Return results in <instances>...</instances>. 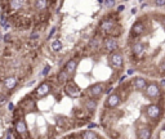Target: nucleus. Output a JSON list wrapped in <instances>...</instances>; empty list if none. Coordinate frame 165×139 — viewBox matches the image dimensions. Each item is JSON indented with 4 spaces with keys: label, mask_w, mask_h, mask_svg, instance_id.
I'll return each instance as SVG.
<instances>
[{
    "label": "nucleus",
    "mask_w": 165,
    "mask_h": 139,
    "mask_svg": "<svg viewBox=\"0 0 165 139\" xmlns=\"http://www.w3.org/2000/svg\"><path fill=\"white\" fill-rule=\"evenodd\" d=\"M144 93H146V95L148 98H156L160 95L161 89H160V86L156 84V82H150V84L146 86V89H144Z\"/></svg>",
    "instance_id": "1"
},
{
    "label": "nucleus",
    "mask_w": 165,
    "mask_h": 139,
    "mask_svg": "<svg viewBox=\"0 0 165 139\" xmlns=\"http://www.w3.org/2000/svg\"><path fill=\"white\" fill-rule=\"evenodd\" d=\"M14 129H15V133L18 135H22V136H26L27 135V125L26 122L23 121V118H18L17 121L14 122Z\"/></svg>",
    "instance_id": "2"
},
{
    "label": "nucleus",
    "mask_w": 165,
    "mask_h": 139,
    "mask_svg": "<svg viewBox=\"0 0 165 139\" xmlns=\"http://www.w3.org/2000/svg\"><path fill=\"white\" fill-rule=\"evenodd\" d=\"M3 84H4V88L7 90H12V89H14L15 85L18 84V79L15 76H8L4 79Z\"/></svg>",
    "instance_id": "3"
},
{
    "label": "nucleus",
    "mask_w": 165,
    "mask_h": 139,
    "mask_svg": "<svg viewBox=\"0 0 165 139\" xmlns=\"http://www.w3.org/2000/svg\"><path fill=\"white\" fill-rule=\"evenodd\" d=\"M49 90H50V85H49L48 82H43V84H40L36 88L35 94L38 95V97H45L49 93Z\"/></svg>",
    "instance_id": "4"
},
{
    "label": "nucleus",
    "mask_w": 165,
    "mask_h": 139,
    "mask_svg": "<svg viewBox=\"0 0 165 139\" xmlns=\"http://www.w3.org/2000/svg\"><path fill=\"white\" fill-rule=\"evenodd\" d=\"M111 63H112V66L116 67V68H121L124 64V58L121 57V54L113 53V54H111Z\"/></svg>",
    "instance_id": "5"
},
{
    "label": "nucleus",
    "mask_w": 165,
    "mask_h": 139,
    "mask_svg": "<svg viewBox=\"0 0 165 139\" xmlns=\"http://www.w3.org/2000/svg\"><path fill=\"white\" fill-rule=\"evenodd\" d=\"M131 84L134 85V88L135 89H138V90H141V89H146V86H147V81H146V79L144 77H134L133 79V81H131Z\"/></svg>",
    "instance_id": "6"
},
{
    "label": "nucleus",
    "mask_w": 165,
    "mask_h": 139,
    "mask_svg": "<svg viewBox=\"0 0 165 139\" xmlns=\"http://www.w3.org/2000/svg\"><path fill=\"white\" fill-rule=\"evenodd\" d=\"M103 46H105L106 50H115L117 48V43L113 37H107L103 41Z\"/></svg>",
    "instance_id": "7"
},
{
    "label": "nucleus",
    "mask_w": 165,
    "mask_h": 139,
    "mask_svg": "<svg viewBox=\"0 0 165 139\" xmlns=\"http://www.w3.org/2000/svg\"><path fill=\"white\" fill-rule=\"evenodd\" d=\"M103 92V84H101V82H98V84H94L92 86V89L89 90L90 95L92 97H98V95H101Z\"/></svg>",
    "instance_id": "8"
},
{
    "label": "nucleus",
    "mask_w": 165,
    "mask_h": 139,
    "mask_svg": "<svg viewBox=\"0 0 165 139\" xmlns=\"http://www.w3.org/2000/svg\"><path fill=\"white\" fill-rule=\"evenodd\" d=\"M119 103H120V94H119V93H113V94H111L110 97H108V99H107L108 106H111V107H116Z\"/></svg>",
    "instance_id": "9"
},
{
    "label": "nucleus",
    "mask_w": 165,
    "mask_h": 139,
    "mask_svg": "<svg viewBox=\"0 0 165 139\" xmlns=\"http://www.w3.org/2000/svg\"><path fill=\"white\" fill-rule=\"evenodd\" d=\"M81 138L82 139H95L97 138V134H95L94 131H92V130H87V131L82 133Z\"/></svg>",
    "instance_id": "10"
},
{
    "label": "nucleus",
    "mask_w": 165,
    "mask_h": 139,
    "mask_svg": "<svg viewBox=\"0 0 165 139\" xmlns=\"http://www.w3.org/2000/svg\"><path fill=\"white\" fill-rule=\"evenodd\" d=\"M85 107H87V110H94V108L97 107V102L93 100V98L87 99V100H85Z\"/></svg>",
    "instance_id": "11"
},
{
    "label": "nucleus",
    "mask_w": 165,
    "mask_h": 139,
    "mask_svg": "<svg viewBox=\"0 0 165 139\" xmlns=\"http://www.w3.org/2000/svg\"><path fill=\"white\" fill-rule=\"evenodd\" d=\"M8 4H9V7L12 8V9H19L21 5L23 4V1H19V0H12V1H8Z\"/></svg>",
    "instance_id": "12"
},
{
    "label": "nucleus",
    "mask_w": 165,
    "mask_h": 139,
    "mask_svg": "<svg viewBox=\"0 0 165 139\" xmlns=\"http://www.w3.org/2000/svg\"><path fill=\"white\" fill-rule=\"evenodd\" d=\"M52 49H53L54 51H59L62 49V43L59 40H54L53 43H52Z\"/></svg>",
    "instance_id": "13"
},
{
    "label": "nucleus",
    "mask_w": 165,
    "mask_h": 139,
    "mask_svg": "<svg viewBox=\"0 0 165 139\" xmlns=\"http://www.w3.org/2000/svg\"><path fill=\"white\" fill-rule=\"evenodd\" d=\"M35 5H36V8L38 9H44V8H46V5H48V3L46 1H35Z\"/></svg>",
    "instance_id": "14"
},
{
    "label": "nucleus",
    "mask_w": 165,
    "mask_h": 139,
    "mask_svg": "<svg viewBox=\"0 0 165 139\" xmlns=\"http://www.w3.org/2000/svg\"><path fill=\"white\" fill-rule=\"evenodd\" d=\"M49 70H50V67H49V66H46L45 68L43 70V72H41V75H43V76H46V75H48V72H49Z\"/></svg>",
    "instance_id": "15"
},
{
    "label": "nucleus",
    "mask_w": 165,
    "mask_h": 139,
    "mask_svg": "<svg viewBox=\"0 0 165 139\" xmlns=\"http://www.w3.org/2000/svg\"><path fill=\"white\" fill-rule=\"evenodd\" d=\"M38 37H39V33H38V32L31 33V39H38Z\"/></svg>",
    "instance_id": "16"
},
{
    "label": "nucleus",
    "mask_w": 165,
    "mask_h": 139,
    "mask_svg": "<svg viewBox=\"0 0 165 139\" xmlns=\"http://www.w3.org/2000/svg\"><path fill=\"white\" fill-rule=\"evenodd\" d=\"M155 5H165V1H155Z\"/></svg>",
    "instance_id": "17"
},
{
    "label": "nucleus",
    "mask_w": 165,
    "mask_h": 139,
    "mask_svg": "<svg viewBox=\"0 0 165 139\" xmlns=\"http://www.w3.org/2000/svg\"><path fill=\"white\" fill-rule=\"evenodd\" d=\"M3 27H4V30H8V28L10 27V23H9V22H7L4 26H3Z\"/></svg>",
    "instance_id": "18"
},
{
    "label": "nucleus",
    "mask_w": 165,
    "mask_h": 139,
    "mask_svg": "<svg viewBox=\"0 0 165 139\" xmlns=\"http://www.w3.org/2000/svg\"><path fill=\"white\" fill-rule=\"evenodd\" d=\"M8 108H9V111H14V110H13V108H14V104H13V103H9Z\"/></svg>",
    "instance_id": "19"
},
{
    "label": "nucleus",
    "mask_w": 165,
    "mask_h": 139,
    "mask_svg": "<svg viewBox=\"0 0 165 139\" xmlns=\"http://www.w3.org/2000/svg\"><path fill=\"white\" fill-rule=\"evenodd\" d=\"M4 99H5V95H0V102H3Z\"/></svg>",
    "instance_id": "20"
},
{
    "label": "nucleus",
    "mask_w": 165,
    "mask_h": 139,
    "mask_svg": "<svg viewBox=\"0 0 165 139\" xmlns=\"http://www.w3.org/2000/svg\"><path fill=\"white\" fill-rule=\"evenodd\" d=\"M5 139H12V136H10V134H8V135L5 136Z\"/></svg>",
    "instance_id": "21"
},
{
    "label": "nucleus",
    "mask_w": 165,
    "mask_h": 139,
    "mask_svg": "<svg viewBox=\"0 0 165 139\" xmlns=\"http://www.w3.org/2000/svg\"><path fill=\"white\" fill-rule=\"evenodd\" d=\"M3 37H4V36H3V33H1V31H0V41L3 40Z\"/></svg>",
    "instance_id": "22"
},
{
    "label": "nucleus",
    "mask_w": 165,
    "mask_h": 139,
    "mask_svg": "<svg viewBox=\"0 0 165 139\" xmlns=\"http://www.w3.org/2000/svg\"><path fill=\"white\" fill-rule=\"evenodd\" d=\"M162 26H164V27H165V17L162 18Z\"/></svg>",
    "instance_id": "23"
},
{
    "label": "nucleus",
    "mask_w": 165,
    "mask_h": 139,
    "mask_svg": "<svg viewBox=\"0 0 165 139\" xmlns=\"http://www.w3.org/2000/svg\"><path fill=\"white\" fill-rule=\"evenodd\" d=\"M0 15H1V9H0Z\"/></svg>",
    "instance_id": "24"
}]
</instances>
